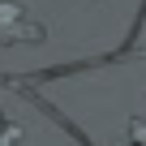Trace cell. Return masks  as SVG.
I'll list each match as a JSON object with an SVG mask.
<instances>
[{"label":"cell","instance_id":"obj_1","mask_svg":"<svg viewBox=\"0 0 146 146\" xmlns=\"http://www.w3.org/2000/svg\"><path fill=\"white\" fill-rule=\"evenodd\" d=\"M47 39V22L30 17L17 0H0V43H39Z\"/></svg>","mask_w":146,"mask_h":146},{"label":"cell","instance_id":"obj_2","mask_svg":"<svg viewBox=\"0 0 146 146\" xmlns=\"http://www.w3.org/2000/svg\"><path fill=\"white\" fill-rule=\"evenodd\" d=\"M0 146H22V129L0 112Z\"/></svg>","mask_w":146,"mask_h":146},{"label":"cell","instance_id":"obj_3","mask_svg":"<svg viewBox=\"0 0 146 146\" xmlns=\"http://www.w3.org/2000/svg\"><path fill=\"white\" fill-rule=\"evenodd\" d=\"M133 142H137V146H146V116H142V120H133Z\"/></svg>","mask_w":146,"mask_h":146}]
</instances>
